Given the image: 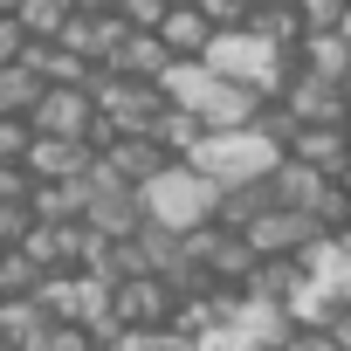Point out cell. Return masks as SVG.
Segmentation results:
<instances>
[{"label": "cell", "mask_w": 351, "mask_h": 351, "mask_svg": "<svg viewBox=\"0 0 351 351\" xmlns=\"http://www.w3.org/2000/svg\"><path fill=\"white\" fill-rule=\"evenodd\" d=\"M337 193H344V200H351V158H344V172H337Z\"/></svg>", "instance_id": "obj_32"}, {"label": "cell", "mask_w": 351, "mask_h": 351, "mask_svg": "<svg viewBox=\"0 0 351 351\" xmlns=\"http://www.w3.org/2000/svg\"><path fill=\"white\" fill-rule=\"evenodd\" d=\"M0 14H21V0H0Z\"/></svg>", "instance_id": "obj_35"}, {"label": "cell", "mask_w": 351, "mask_h": 351, "mask_svg": "<svg viewBox=\"0 0 351 351\" xmlns=\"http://www.w3.org/2000/svg\"><path fill=\"white\" fill-rule=\"evenodd\" d=\"M28 145H35L28 117H0V165H21V158H28Z\"/></svg>", "instance_id": "obj_23"}, {"label": "cell", "mask_w": 351, "mask_h": 351, "mask_svg": "<svg viewBox=\"0 0 351 351\" xmlns=\"http://www.w3.org/2000/svg\"><path fill=\"white\" fill-rule=\"evenodd\" d=\"M248 8H296V0H248Z\"/></svg>", "instance_id": "obj_34"}, {"label": "cell", "mask_w": 351, "mask_h": 351, "mask_svg": "<svg viewBox=\"0 0 351 351\" xmlns=\"http://www.w3.org/2000/svg\"><path fill=\"white\" fill-rule=\"evenodd\" d=\"M351 14V0H296V21L303 35H337V21Z\"/></svg>", "instance_id": "obj_21"}, {"label": "cell", "mask_w": 351, "mask_h": 351, "mask_svg": "<svg viewBox=\"0 0 351 351\" xmlns=\"http://www.w3.org/2000/svg\"><path fill=\"white\" fill-rule=\"evenodd\" d=\"M28 56V35H21V21L14 14H0V69H14Z\"/></svg>", "instance_id": "obj_27"}, {"label": "cell", "mask_w": 351, "mask_h": 351, "mask_svg": "<svg viewBox=\"0 0 351 351\" xmlns=\"http://www.w3.org/2000/svg\"><path fill=\"white\" fill-rule=\"evenodd\" d=\"M214 90H221V76H214L207 62H172V69L158 76V97H165L172 110H193V117L214 104Z\"/></svg>", "instance_id": "obj_12"}, {"label": "cell", "mask_w": 351, "mask_h": 351, "mask_svg": "<svg viewBox=\"0 0 351 351\" xmlns=\"http://www.w3.org/2000/svg\"><path fill=\"white\" fill-rule=\"evenodd\" d=\"M90 165H97V152L90 145H69V138H35L28 158H21V172L35 186H69V180H83Z\"/></svg>", "instance_id": "obj_9"}, {"label": "cell", "mask_w": 351, "mask_h": 351, "mask_svg": "<svg viewBox=\"0 0 351 351\" xmlns=\"http://www.w3.org/2000/svg\"><path fill=\"white\" fill-rule=\"evenodd\" d=\"M172 8H200V0H172Z\"/></svg>", "instance_id": "obj_38"}, {"label": "cell", "mask_w": 351, "mask_h": 351, "mask_svg": "<svg viewBox=\"0 0 351 351\" xmlns=\"http://www.w3.org/2000/svg\"><path fill=\"white\" fill-rule=\"evenodd\" d=\"M76 14H117V0H69Z\"/></svg>", "instance_id": "obj_30"}, {"label": "cell", "mask_w": 351, "mask_h": 351, "mask_svg": "<svg viewBox=\"0 0 351 351\" xmlns=\"http://www.w3.org/2000/svg\"><path fill=\"white\" fill-rule=\"evenodd\" d=\"M42 351H97V337H90V330H76V324H56Z\"/></svg>", "instance_id": "obj_29"}, {"label": "cell", "mask_w": 351, "mask_h": 351, "mask_svg": "<svg viewBox=\"0 0 351 351\" xmlns=\"http://www.w3.org/2000/svg\"><path fill=\"white\" fill-rule=\"evenodd\" d=\"M172 303H180V296H172L158 276H131V282L110 289V324L117 330H165L172 324Z\"/></svg>", "instance_id": "obj_4"}, {"label": "cell", "mask_w": 351, "mask_h": 351, "mask_svg": "<svg viewBox=\"0 0 351 351\" xmlns=\"http://www.w3.org/2000/svg\"><path fill=\"white\" fill-rule=\"evenodd\" d=\"M69 14H76L69 0H21V14H14V21H21L28 42H56V35L69 28Z\"/></svg>", "instance_id": "obj_20"}, {"label": "cell", "mask_w": 351, "mask_h": 351, "mask_svg": "<svg viewBox=\"0 0 351 351\" xmlns=\"http://www.w3.org/2000/svg\"><path fill=\"white\" fill-rule=\"evenodd\" d=\"M138 207H145V228L158 234H200L214 228V207H221V186H207L193 165H165L152 186H138Z\"/></svg>", "instance_id": "obj_1"}, {"label": "cell", "mask_w": 351, "mask_h": 351, "mask_svg": "<svg viewBox=\"0 0 351 351\" xmlns=\"http://www.w3.org/2000/svg\"><path fill=\"white\" fill-rule=\"evenodd\" d=\"M269 207H276L269 180H255V186H228V193H221V207H214V228H221V234H248Z\"/></svg>", "instance_id": "obj_15"}, {"label": "cell", "mask_w": 351, "mask_h": 351, "mask_svg": "<svg viewBox=\"0 0 351 351\" xmlns=\"http://www.w3.org/2000/svg\"><path fill=\"white\" fill-rule=\"evenodd\" d=\"M152 138H158V152H165V158H186V152L207 138V124H200L193 110H172V104H165V117H158V131H152Z\"/></svg>", "instance_id": "obj_19"}, {"label": "cell", "mask_w": 351, "mask_h": 351, "mask_svg": "<svg viewBox=\"0 0 351 351\" xmlns=\"http://www.w3.org/2000/svg\"><path fill=\"white\" fill-rule=\"evenodd\" d=\"M180 165H193L207 186H221V193H228V186H255V180H269V172L282 165V152L248 124V131H207Z\"/></svg>", "instance_id": "obj_2"}, {"label": "cell", "mask_w": 351, "mask_h": 351, "mask_svg": "<svg viewBox=\"0 0 351 351\" xmlns=\"http://www.w3.org/2000/svg\"><path fill=\"white\" fill-rule=\"evenodd\" d=\"M90 124H97V110H90V97H83V90H42V104L28 110V131H35V138L90 145Z\"/></svg>", "instance_id": "obj_7"}, {"label": "cell", "mask_w": 351, "mask_h": 351, "mask_svg": "<svg viewBox=\"0 0 351 351\" xmlns=\"http://www.w3.org/2000/svg\"><path fill=\"white\" fill-rule=\"evenodd\" d=\"M165 69H172L165 42H158V35H138V28H131V35L117 42V56H110V76H124V83H158Z\"/></svg>", "instance_id": "obj_13"}, {"label": "cell", "mask_w": 351, "mask_h": 351, "mask_svg": "<svg viewBox=\"0 0 351 351\" xmlns=\"http://www.w3.org/2000/svg\"><path fill=\"white\" fill-rule=\"evenodd\" d=\"M28 193H35V180L21 165H0V207H28Z\"/></svg>", "instance_id": "obj_26"}, {"label": "cell", "mask_w": 351, "mask_h": 351, "mask_svg": "<svg viewBox=\"0 0 351 351\" xmlns=\"http://www.w3.org/2000/svg\"><path fill=\"white\" fill-rule=\"evenodd\" d=\"M49 317L42 303H0V351H42L49 344Z\"/></svg>", "instance_id": "obj_16"}, {"label": "cell", "mask_w": 351, "mask_h": 351, "mask_svg": "<svg viewBox=\"0 0 351 351\" xmlns=\"http://www.w3.org/2000/svg\"><path fill=\"white\" fill-rule=\"evenodd\" d=\"M28 234H35V214H28V207H0V255L21 248Z\"/></svg>", "instance_id": "obj_25"}, {"label": "cell", "mask_w": 351, "mask_h": 351, "mask_svg": "<svg viewBox=\"0 0 351 351\" xmlns=\"http://www.w3.org/2000/svg\"><path fill=\"white\" fill-rule=\"evenodd\" d=\"M97 165H104V180H117L124 193H138V186H152L158 172H165V165H180V158H165L158 138H117V145L97 152Z\"/></svg>", "instance_id": "obj_8"}, {"label": "cell", "mask_w": 351, "mask_h": 351, "mask_svg": "<svg viewBox=\"0 0 351 351\" xmlns=\"http://www.w3.org/2000/svg\"><path fill=\"white\" fill-rule=\"evenodd\" d=\"M165 14H172V0H117V21L138 28V35H158Z\"/></svg>", "instance_id": "obj_22"}, {"label": "cell", "mask_w": 351, "mask_h": 351, "mask_svg": "<svg viewBox=\"0 0 351 351\" xmlns=\"http://www.w3.org/2000/svg\"><path fill=\"white\" fill-rule=\"evenodd\" d=\"M131 28L117 21V14H69V28L56 35L76 62H90V69H110V56H117V42H124Z\"/></svg>", "instance_id": "obj_10"}, {"label": "cell", "mask_w": 351, "mask_h": 351, "mask_svg": "<svg viewBox=\"0 0 351 351\" xmlns=\"http://www.w3.org/2000/svg\"><path fill=\"white\" fill-rule=\"evenodd\" d=\"M282 158H296V165H310V172H324V180L337 186V172H344V158H351V145H344V131H337V124H296V138L282 145Z\"/></svg>", "instance_id": "obj_11"}, {"label": "cell", "mask_w": 351, "mask_h": 351, "mask_svg": "<svg viewBox=\"0 0 351 351\" xmlns=\"http://www.w3.org/2000/svg\"><path fill=\"white\" fill-rule=\"evenodd\" d=\"M83 228H90L97 241H138V234H145V207H138V193H124L117 180H104V165H90Z\"/></svg>", "instance_id": "obj_3"}, {"label": "cell", "mask_w": 351, "mask_h": 351, "mask_svg": "<svg viewBox=\"0 0 351 351\" xmlns=\"http://www.w3.org/2000/svg\"><path fill=\"white\" fill-rule=\"evenodd\" d=\"M158 42H165V56H172V62H200V56H207V42H214V28H207V14H200V8H172V14L158 21Z\"/></svg>", "instance_id": "obj_14"}, {"label": "cell", "mask_w": 351, "mask_h": 351, "mask_svg": "<svg viewBox=\"0 0 351 351\" xmlns=\"http://www.w3.org/2000/svg\"><path fill=\"white\" fill-rule=\"evenodd\" d=\"M165 351H200L193 337H180V330H165Z\"/></svg>", "instance_id": "obj_31"}, {"label": "cell", "mask_w": 351, "mask_h": 351, "mask_svg": "<svg viewBox=\"0 0 351 351\" xmlns=\"http://www.w3.org/2000/svg\"><path fill=\"white\" fill-rule=\"evenodd\" d=\"M248 35H262L269 49H303V21H296V8H248Z\"/></svg>", "instance_id": "obj_17"}, {"label": "cell", "mask_w": 351, "mask_h": 351, "mask_svg": "<svg viewBox=\"0 0 351 351\" xmlns=\"http://www.w3.org/2000/svg\"><path fill=\"white\" fill-rule=\"evenodd\" d=\"M337 42H344V49H351V14H344V21H337Z\"/></svg>", "instance_id": "obj_33"}, {"label": "cell", "mask_w": 351, "mask_h": 351, "mask_svg": "<svg viewBox=\"0 0 351 351\" xmlns=\"http://www.w3.org/2000/svg\"><path fill=\"white\" fill-rule=\"evenodd\" d=\"M337 131H344V145H351V110H344V124H337Z\"/></svg>", "instance_id": "obj_36"}, {"label": "cell", "mask_w": 351, "mask_h": 351, "mask_svg": "<svg viewBox=\"0 0 351 351\" xmlns=\"http://www.w3.org/2000/svg\"><path fill=\"white\" fill-rule=\"evenodd\" d=\"M282 110H289V124H344V83H330V76H310V69H296L289 76V90L276 97Z\"/></svg>", "instance_id": "obj_6"}, {"label": "cell", "mask_w": 351, "mask_h": 351, "mask_svg": "<svg viewBox=\"0 0 351 351\" xmlns=\"http://www.w3.org/2000/svg\"><path fill=\"white\" fill-rule=\"evenodd\" d=\"M200 14L214 35H228V28H248V0H200Z\"/></svg>", "instance_id": "obj_24"}, {"label": "cell", "mask_w": 351, "mask_h": 351, "mask_svg": "<svg viewBox=\"0 0 351 351\" xmlns=\"http://www.w3.org/2000/svg\"><path fill=\"white\" fill-rule=\"evenodd\" d=\"M317 234H324L317 221H303V214H282V207H269V214H262V221H255V228H248L241 241H248V255H255V262H296V255H303V248H310Z\"/></svg>", "instance_id": "obj_5"}, {"label": "cell", "mask_w": 351, "mask_h": 351, "mask_svg": "<svg viewBox=\"0 0 351 351\" xmlns=\"http://www.w3.org/2000/svg\"><path fill=\"white\" fill-rule=\"evenodd\" d=\"M296 62H303L310 76H330V83H344V69H351V49H344L337 35H303Z\"/></svg>", "instance_id": "obj_18"}, {"label": "cell", "mask_w": 351, "mask_h": 351, "mask_svg": "<svg viewBox=\"0 0 351 351\" xmlns=\"http://www.w3.org/2000/svg\"><path fill=\"white\" fill-rule=\"evenodd\" d=\"M104 351H165V330H117Z\"/></svg>", "instance_id": "obj_28"}, {"label": "cell", "mask_w": 351, "mask_h": 351, "mask_svg": "<svg viewBox=\"0 0 351 351\" xmlns=\"http://www.w3.org/2000/svg\"><path fill=\"white\" fill-rule=\"evenodd\" d=\"M344 104H351V69H344Z\"/></svg>", "instance_id": "obj_37"}]
</instances>
